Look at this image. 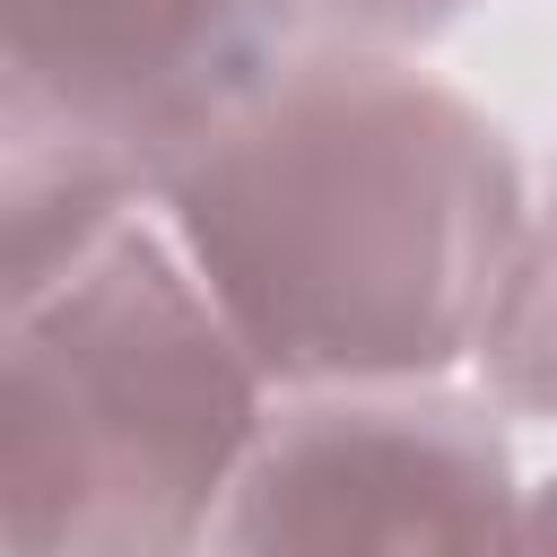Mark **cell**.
Here are the masks:
<instances>
[{"label":"cell","mask_w":557,"mask_h":557,"mask_svg":"<svg viewBox=\"0 0 557 557\" xmlns=\"http://www.w3.org/2000/svg\"><path fill=\"white\" fill-rule=\"evenodd\" d=\"M470 392L496 400L513 426H557V165L531 183V218L470 357Z\"/></svg>","instance_id":"cell-5"},{"label":"cell","mask_w":557,"mask_h":557,"mask_svg":"<svg viewBox=\"0 0 557 557\" xmlns=\"http://www.w3.org/2000/svg\"><path fill=\"white\" fill-rule=\"evenodd\" d=\"M522 557H557V470L531 487V531H522Z\"/></svg>","instance_id":"cell-7"},{"label":"cell","mask_w":557,"mask_h":557,"mask_svg":"<svg viewBox=\"0 0 557 557\" xmlns=\"http://www.w3.org/2000/svg\"><path fill=\"white\" fill-rule=\"evenodd\" d=\"M479 0H313V26L339 44H383V52H426L453 35Z\"/></svg>","instance_id":"cell-6"},{"label":"cell","mask_w":557,"mask_h":557,"mask_svg":"<svg viewBox=\"0 0 557 557\" xmlns=\"http://www.w3.org/2000/svg\"><path fill=\"white\" fill-rule=\"evenodd\" d=\"M9 557H209L278 418L157 209L0 296Z\"/></svg>","instance_id":"cell-2"},{"label":"cell","mask_w":557,"mask_h":557,"mask_svg":"<svg viewBox=\"0 0 557 557\" xmlns=\"http://www.w3.org/2000/svg\"><path fill=\"white\" fill-rule=\"evenodd\" d=\"M148 209L278 400L409 392L470 374L531 174L418 52L313 35Z\"/></svg>","instance_id":"cell-1"},{"label":"cell","mask_w":557,"mask_h":557,"mask_svg":"<svg viewBox=\"0 0 557 557\" xmlns=\"http://www.w3.org/2000/svg\"><path fill=\"white\" fill-rule=\"evenodd\" d=\"M313 35V0H0V296L148 209Z\"/></svg>","instance_id":"cell-3"},{"label":"cell","mask_w":557,"mask_h":557,"mask_svg":"<svg viewBox=\"0 0 557 557\" xmlns=\"http://www.w3.org/2000/svg\"><path fill=\"white\" fill-rule=\"evenodd\" d=\"M531 470L470 383L278 400L209 557H522Z\"/></svg>","instance_id":"cell-4"}]
</instances>
